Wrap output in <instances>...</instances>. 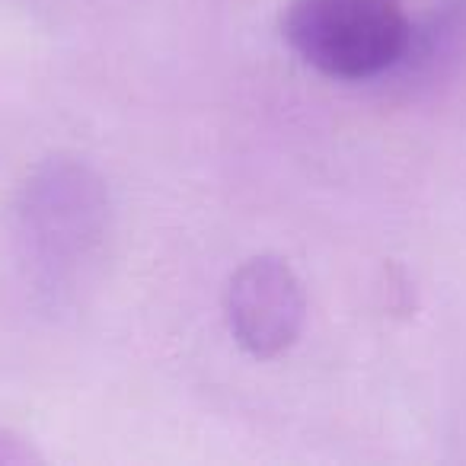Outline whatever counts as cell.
<instances>
[{"mask_svg": "<svg viewBox=\"0 0 466 466\" xmlns=\"http://www.w3.org/2000/svg\"><path fill=\"white\" fill-rule=\"evenodd\" d=\"M281 35L317 74L358 84L406 58L412 23L402 0H291Z\"/></svg>", "mask_w": 466, "mask_h": 466, "instance_id": "cell-1", "label": "cell"}, {"mask_svg": "<svg viewBox=\"0 0 466 466\" xmlns=\"http://www.w3.org/2000/svg\"><path fill=\"white\" fill-rule=\"evenodd\" d=\"M109 220L103 182L77 163L42 169L23 192V237L46 268H74L99 247Z\"/></svg>", "mask_w": 466, "mask_h": 466, "instance_id": "cell-2", "label": "cell"}, {"mask_svg": "<svg viewBox=\"0 0 466 466\" xmlns=\"http://www.w3.org/2000/svg\"><path fill=\"white\" fill-rule=\"evenodd\" d=\"M224 317L233 342L259 361L285 355L307 323V291L279 256H256L230 275Z\"/></svg>", "mask_w": 466, "mask_h": 466, "instance_id": "cell-3", "label": "cell"}, {"mask_svg": "<svg viewBox=\"0 0 466 466\" xmlns=\"http://www.w3.org/2000/svg\"><path fill=\"white\" fill-rule=\"evenodd\" d=\"M14 460H29V451L16 447L14 438H7V434L0 431V463H14Z\"/></svg>", "mask_w": 466, "mask_h": 466, "instance_id": "cell-4", "label": "cell"}]
</instances>
